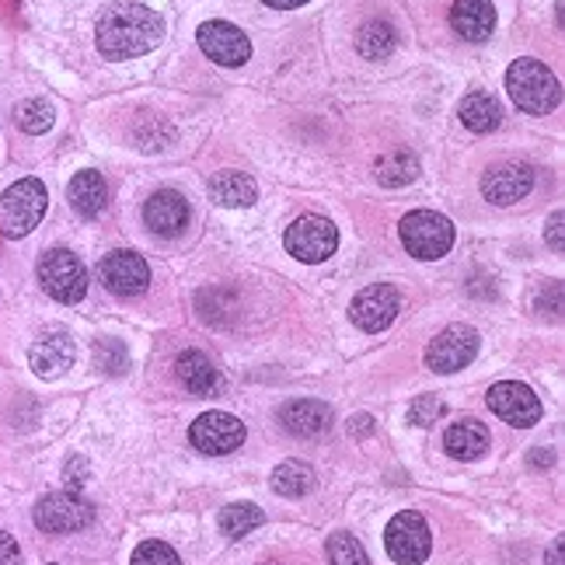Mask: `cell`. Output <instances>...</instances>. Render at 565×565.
<instances>
[{
	"mask_svg": "<svg viewBox=\"0 0 565 565\" xmlns=\"http://www.w3.org/2000/svg\"><path fill=\"white\" fill-rule=\"evenodd\" d=\"M165 22L144 4H112L98 18L95 43L106 59H136L160 43Z\"/></svg>",
	"mask_w": 565,
	"mask_h": 565,
	"instance_id": "6da1fadb",
	"label": "cell"
},
{
	"mask_svg": "<svg viewBox=\"0 0 565 565\" xmlns=\"http://www.w3.org/2000/svg\"><path fill=\"white\" fill-rule=\"evenodd\" d=\"M507 91L513 98V106L520 112H531V115H549L558 106V80L555 74L541 64V59H513L510 70H507Z\"/></svg>",
	"mask_w": 565,
	"mask_h": 565,
	"instance_id": "7a4b0ae2",
	"label": "cell"
},
{
	"mask_svg": "<svg viewBox=\"0 0 565 565\" xmlns=\"http://www.w3.org/2000/svg\"><path fill=\"white\" fill-rule=\"evenodd\" d=\"M49 192L38 178H22L0 196V234L4 237H25L32 234L46 217Z\"/></svg>",
	"mask_w": 565,
	"mask_h": 565,
	"instance_id": "3957f363",
	"label": "cell"
},
{
	"mask_svg": "<svg viewBox=\"0 0 565 565\" xmlns=\"http://www.w3.org/2000/svg\"><path fill=\"white\" fill-rule=\"evenodd\" d=\"M398 234H401V245L409 248V255L422 262H436L454 248V224L433 210H412L401 220Z\"/></svg>",
	"mask_w": 565,
	"mask_h": 565,
	"instance_id": "277c9868",
	"label": "cell"
},
{
	"mask_svg": "<svg viewBox=\"0 0 565 565\" xmlns=\"http://www.w3.org/2000/svg\"><path fill=\"white\" fill-rule=\"evenodd\" d=\"M38 282H43V290L53 300H59V304H77L88 293V269L74 252L53 248L38 258Z\"/></svg>",
	"mask_w": 565,
	"mask_h": 565,
	"instance_id": "5b68a950",
	"label": "cell"
},
{
	"mask_svg": "<svg viewBox=\"0 0 565 565\" xmlns=\"http://www.w3.org/2000/svg\"><path fill=\"white\" fill-rule=\"evenodd\" d=\"M282 245L287 252L297 258V262H308V266H318V262H325L335 255L339 248V231L329 217H318V213H308V217H297L293 224L282 234Z\"/></svg>",
	"mask_w": 565,
	"mask_h": 565,
	"instance_id": "8992f818",
	"label": "cell"
},
{
	"mask_svg": "<svg viewBox=\"0 0 565 565\" xmlns=\"http://www.w3.org/2000/svg\"><path fill=\"white\" fill-rule=\"evenodd\" d=\"M385 549L398 565H422L430 558V549H433L430 523L422 520V513H416V510L395 513L391 523H388V531H385Z\"/></svg>",
	"mask_w": 565,
	"mask_h": 565,
	"instance_id": "52a82bcc",
	"label": "cell"
},
{
	"mask_svg": "<svg viewBox=\"0 0 565 565\" xmlns=\"http://www.w3.org/2000/svg\"><path fill=\"white\" fill-rule=\"evenodd\" d=\"M95 520V507L77 492H49L35 507V528L46 534H74Z\"/></svg>",
	"mask_w": 565,
	"mask_h": 565,
	"instance_id": "ba28073f",
	"label": "cell"
},
{
	"mask_svg": "<svg viewBox=\"0 0 565 565\" xmlns=\"http://www.w3.org/2000/svg\"><path fill=\"white\" fill-rule=\"evenodd\" d=\"M245 436H248L245 422H241L237 416H231V412H203L189 430L192 447L203 451V454H213V457L241 451Z\"/></svg>",
	"mask_w": 565,
	"mask_h": 565,
	"instance_id": "9c48e42d",
	"label": "cell"
},
{
	"mask_svg": "<svg viewBox=\"0 0 565 565\" xmlns=\"http://www.w3.org/2000/svg\"><path fill=\"white\" fill-rule=\"evenodd\" d=\"M478 356V332L472 325H447L426 346V367L433 374H457Z\"/></svg>",
	"mask_w": 565,
	"mask_h": 565,
	"instance_id": "30bf717a",
	"label": "cell"
},
{
	"mask_svg": "<svg viewBox=\"0 0 565 565\" xmlns=\"http://www.w3.org/2000/svg\"><path fill=\"white\" fill-rule=\"evenodd\" d=\"M489 409L502 419V422H510V426L517 430H531L541 422V401L538 395L528 388V385H520V380H499V385H492L489 391Z\"/></svg>",
	"mask_w": 565,
	"mask_h": 565,
	"instance_id": "8fae6325",
	"label": "cell"
},
{
	"mask_svg": "<svg viewBox=\"0 0 565 565\" xmlns=\"http://www.w3.org/2000/svg\"><path fill=\"white\" fill-rule=\"evenodd\" d=\"M98 276H102L106 290L115 297H140L151 287V269L144 255L136 252H109L102 262H98Z\"/></svg>",
	"mask_w": 565,
	"mask_h": 565,
	"instance_id": "7c38bea8",
	"label": "cell"
},
{
	"mask_svg": "<svg viewBox=\"0 0 565 565\" xmlns=\"http://www.w3.org/2000/svg\"><path fill=\"white\" fill-rule=\"evenodd\" d=\"M196 38H199V49H203L220 67H241V64H248V59H252L248 35L241 32L237 25H231V22L199 25Z\"/></svg>",
	"mask_w": 565,
	"mask_h": 565,
	"instance_id": "4fadbf2b",
	"label": "cell"
},
{
	"mask_svg": "<svg viewBox=\"0 0 565 565\" xmlns=\"http://www.w3.org/2000/svg\"><path fill=\"white\" fill-rule=\"evenodd\" d=\"M398 308H401L398 290L388 287V282H374V287L359 290L353 297L350 318H353V325L363 329V332H385L391 321H395Z\"/></svg>",
	"mask_w": 565,
	"mask_h": 565,
	"instance_id": "5bb4252c",
	"label": "cell"
},
{
	"mask_svg": "<svg viewBox=\"0 0 565 565\" xmlns=\"http://www.w3.org/2000/svg\"><path fill=\"white\" fill-rule=\"evenodd\" d=\"M531 189H534V171L528 165H517V160L496 165L481 175V196H486L492 207H513Z\"/></svg>",
	"mask_w": 565,
	"mask_h": 565,
	"instance_id": "9a60e30c",
	"label": "cell"
},
{
	"mask_svg": "<svg viewBox=\"0 0 565 565\" xmlns=\"http://www.w3.org/2000/svg\"><path fill=\"white\" fill-rule=\"evenodd\" d=\"M144 224L160 237H178L189 228V203L175 189H157L144 203Z\"/></svg>",
	"mask_w": 565,
	"mask_h": 565,
	"instance_id": "2e32d148",
	"label": "cell"
},
{
	"mask_svg": "<svg viewBox=\"0 0 565 565\" xmlns=\"http://www.w3.org/2000/svg\"><path fill=\"white\" fill-rule=\"evenodd\" d=\"M74 356H77V350H74V339L67 332H46L32 346V353H29L32 370L43 377V380L64 377L74 367Z\"/></svg>",
	"mask_w": 565,
	"mask_h": 565,
	"instance_id": "e0dca14e",
	"label": "cell"
},
{
	"mask_svg": "<svg viewBox=\"0 0 565 565\" xmlns=\"http://www.w3.org/2000/svg\"><path fill=\"white\" fill-rule=\"evenodd\" d=\"M279 422H282V430H287L290 436L314 440L321 433H329V426H332V409L325 406V401L300 398V401H287V406L279 409Z\"/></svg>",
	"mask_w": 565,
	"mask_h": 565,
	"instance_id": "ac0fdd59",
	"label": "cell"
},
{
	"mask_svg": "<svg viewBox=\"0 0 565 565\" xmlns=\"http://www.w3.org/2000/svg\"><path fill=\"white\" fill-rule=\"evenodd\" d=\"M451 29L461 38H468V43H486V38L496 32V8L489 0H454Z\"/></svg>",
	"mask_w": 565,
	"mask_h": 565,
	"instance_id": "d6986e66",
	"label": "cell"
},
{
	"mask_svg": "<svg viewBox=\"0 0 565 565\" xmlns=\"http://www.w3.org/2000/svg\"><path fill=\"white\" fill-rule=\"evenodd\" d=\"M443 451L457 461H475L489 451V430L486 422L478 419H461V422H451L447 433H443Z\"/></svg>",
	"mask_w": 565,
	"mask_h": 565,
	"instance_id": "ffe728a7",
	"label": "cell"
},
{
	"mask_svg": "<svg viewBox=\"0 0 565 565\" xmlns=\"http://www.w3.org/2000/svg\"><path fill=\"white\" fill-rule=\"evenodd\" d=\"M175 374L192 395H217V388H220V374L213 367V359L207 353H199V350L181 353L175 359Z\"/></svg>",
	"mask_w": 565,
	"mask_h": 565,
	"instance_id": "44dd1931",
	"label": "cell"
},
{
	"mask_svg": "<svg viewBox=\"0 0 565 565\" xmlns=\"http://www.w3.org/2000/svg\"><path fill=\"white\" fill-rule=\"evenodd\" d=\"M210 199L228 210H241V207H252L258 199V186L245 171H220L210 181Z\"/></svg>",
	"mask_w": 565,
	"mask_h": 565,
	"instance_id": "7402d4cb",
	"label": "cell"
},
{
	"mask_svg": "<svg viewBox=\"0 0 565 565\" xmlns=\"http://www.w3.org/2000/svg\"><path fill=\"white\" fill-rule=\"evenodd\" d=\"M67 199H70V207L80 213V217H98L106 210L109 203V186H106V178L98 175V171H77L74 181L67 186Z\"/></svg>",
	"mask_w": 565,
	"mask_h": 565,
	"instance_id": "603a6c76",
	"label": "cell"
},
{
	"mask_svg": "<svg viewBox=\"0 0 565 565\" xmlns=\"http://www.w3.org/2000/svg\"><path fill=\"white\" fill-rule=\"evenodd\" d=\"M374 175L380 186H388V189H401V186H409V181L419 178V157L412 151H388V154H380L374 160Z\"/></svg>",
	"mask_w": 565,
	"mask_h": 565,
	"instance_id": "cb8c5ba5",
	"label": "cell"
},
{
	"mask_svg": "<svg viewBox=\"0 0 565 565\" xmlns=\"http://www.w3.org/2000/svg\"><path fill=\"white\" fill-rule=\"evenodd\" d=\"M499 102L489 91H472L464 95L461 102V123L468 126L472 133H492L499 126Z\"/></svg>",
	"mask_w": 565,
	"mask_h": 565,
	"instance_id": "d4e9b609",
	"label": "cell"
},
{
	"mask_svg": "<svg viewBox=\"0 0 565 565\" xmlns=\"http://www.w3.org/2000/svg\"><path fill=\"white\" fill-rule=\"evenodd\" d=\"M314 486H318L314 468H311V464H304V461H282L279 468L273 472V489L279 496H287V499L308 496Z\"/></svg>",
	"mask_w": 565,
	"mask_h": 565,
	"instance_id": "484cf974",
	"label": "cell"
},
{
	"mask_svg": "<svg viewBox=\"0 0 565 565\" xmlns=\"http://www.w3.org/2000/svg\"><path fill=\"white\" fill-rule=\"evenodd\" d=\"M395 49V29L388 22H367L356 32V53L363 59H385Z\"/></svg>",
	"mask_w": 565,
	"mask_h": 565,
	"instance_id": "4316f807",
	"label": "cell"
},
{
	"mask_svg": "<svg viewBox=\"0 0 565 565\" xmlns=\"http://www.w3.org/2000/svg\"><path fill=\"white\" fill-rule=\"evenodd\" d=\"M266 523V513H262L255 502H231V507L220 510V531L228 538H245L255 528Z\"/></svg>",
	"mask_w": 565,
	"mask_h": 565,
	"instance_id": "83f0119b",
	"label": "cell"
},
{
	"mask_svg": "<svg viewBox=\"0 0 565 565\" xmlns=\"http://www.w3.org/2000/svg\"><path fill=\"white\" fill-rule=\"evenodd\" d=\"M14 119H18V126H22L25 133L38 136V133H46L53 126L56 112H53V106L46 102V98H29V102H22V106L14 109Z\"/></svg>",
	"mask_w": 565,
	"mask_h": 565,
	"instance_id": "f1b7e54d",
	"label": "cell"
},
{
	"mask_svg": "<svg viewBox=\"0 0 565 565\" xmlns=\"http://www.w3.org/2000/svg\"><path fill=\"white\" fill-rule=\"evenodd\" d=\"M329 562L332 565H370L367 552H363V544L346 531H339V534L329 538Z\"/></svg>",
	"mask_w": 565,
	"mask_h": 565,
	"instance_id": "f546056e",
	"label": "cell"
},
{
	"mask_svg": "<svg viewBox=\"0 0 565 565\" xmlns=\"http://www.w3.org/2000/svg\"><path fill=\"white\" fill-rule=\"evenodd\" d=\"M95 363H98V370H106V374H123L130 367V353L119 339H102L95 346Z\"/></svg>",
	"mask_w": 565,
	"mask_h": 565,
	"instance_id": "4dcf8cb0",
	"label": "cell"
},
{
	"mask_svg": "<svg viewBox=\"0 0 565 565\" xmlns=\"http://www.w3.org/2000/svg\"><path fill=\"white\" fill-rule=\"evenodd\" d=\"M130 565H181V558L165 541H144V544H136Z\"/></svg>",
	"mask_w": 565,
	"mask_h": 565,
	"instance_id": "1f68e13d",
	"label": "cell"
},
{
	"mask_svg": "<svg viewBox=\"0 0 565 565\" xmlns=\"http://www.w3.org/2000/svg\"><path fill=\"white\" fill-rule=\"evenodd\" d=\"M447 416V406L436 398V395H419L412 406H409V422L412 426H433L436 419Z\"/></svg>",
	"mask_w": 565,
	"mask_h": 565,
	"instance_id": "d6a6232c",
	"label": "cell"
},
{
	"mask_svg": "<svg viewBox=\"0 0 565 565\" xmlns=\"http://www.w3.org/2000/svg\"><path fill=\"white\" fill-rule=\"evenodd\" d=\"M0 565H18V541L0 531Z\"/></svg>",
	"mask_w": 565,
	"mask_h": 565,
	"instance_id": "836d02e7",
	"label": "cell"
},
{
	"mask_svg": "<svg viewBox=\"0 0 565 565\" xmlns=\"http://www.w3.org/2000/svg\"><path fill=\"white\" fill-rule=\"evenodd\" d=\"M544 237H549V245L555 252H562V210L552 213V224H549V231H544Z\"/></svg>",
	"mask_w": 565,
	"mask_h": 565,
	"instance_id": "e575fe53",
	"label": "cell"
},
{
	"mask_svg": "<svg viewBox=\"0 0 565 565\" xmlns=\"http://www.w3.org/2000/svg\"><path fill=\"white\" fill-rule=\"evenodd\" d=\"M350 433H356V436H370L374 433V419L363 412V416H353L350 419Z\"/></svg>",
	"mask_w": 565,
	"mask_h": 565,
	"instance_id": "d590c367",
	"label": "cell"
},
{
	"mask_svg": "<svg viewBox=\"0 0 565 565\" xmlns=\"http://www.w3.org/2000/svg\"><path fill=\"white\" fill-rule=\"evenodd\" d=\"M262 4H269V8H276V11H293V8L311 4V0H262Z\"/></svg>",
	"mask_w": 565,
	"mask_h": 565,
	"instance_id": "8d00e7d4",
	"label": "cell"
},
{
	"mask_svg": "<svg viewBox=\"0 0 565 565\" xmlns=\"http://www.w3.org/2000/svg\"><path fill=\"white\" fill-rule=\"evenodd\" d=\"M549 565H562V538L552 541V552H549Z\"/></svg>",
	"mask_w": 565,
	"mask_h": 565,
	"instance_id": "74e56055",
	"label": "cell"
},
{
	"mask_svg": "<svg viewBox=\"0 0 565 565\" xmlns=\"http://www.w3.org/2000/svg\"><path fill=\"white\" fill-rule=\"evenodd\" d=\"M531 461H534V464H541V468H544V464H552V461H555V454H552V451L544 454V447H538V454H534Z\"/></svg>",
	"mask_w": 565,
	"mask_h": 565,
	"instance_id": "f35d334b",
	"label": "cell"
},
{
	"mask_svg": "<svg viewBox=\"0 0 565 565\" xmlns=\"http://www.w3.org/2000/svg\"><path fill=\"white\" fill-rule=\"evenodd\" d=\"M262 565H282V562H262Z\"/></svg>",
	"mask_w": 565,
	"mask_h": 565,
	"instance_id": "ab89813d",
	"label": "cell"
}]
</instances>
